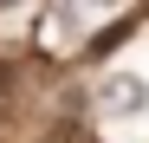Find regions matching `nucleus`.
<instances>
[{
    "mask_svg": "<svg viewBox=\"0 0 149 143\" xmlns=\"http://www.w3.org/2000/svg\"><path fill=\"white\" fill-rule=\"evenodd\" d=\"M52 143H91V130H84V124H58V130H52Z\"/></svg>",
    "mask_w": 149,
    "mask_h": 143,
    "instance_id": "obj_2",
    "label": "nucleus"
},
{
    "mask_svg": "<svg viewBox=\"0 0 149 143\" xmlns=\"http://www.w3.org/2000/svg\"><path fill=\"white\" fill-rule=\"evenodd\" d=\"M91 7H117V0H91Z\"/></svg>",
    "mask_w": 149,
    "mask_h": 143,
    "instance_id": "obj_4",
    "label": "nucleus"
},
{
    "mask_svg": "<svg viewBox=\"0 0 149 143\" xmlns=\"http://www.w3.org/2000/svg\"><path fill=\"white\" fill-rule=\"evenodd\" d=\"M7 98H13V65L0 59V111H7Z\"/></svg>",
    "mask_w": 149,
    "mask_h": 143,
    "instance_id": "obj_3",
    "label": "nucleus"
},
{
    "mask_svg": "<svg viewBox=\"0 0 149 143\" xmlns=\"http://www.w3.org/2000/svg\"><path fill=\"white\" fill-rule=\"evenodd\" d=\"M97 104H104V117H136L149 104V85L136 78V72H110V78L97 85Z\"/></svg>",
    "mask_w": 149,
    "mask_h": 143,
    "instance_id": "obj_1",
    "label": "nucleus"
}]
</instances>
